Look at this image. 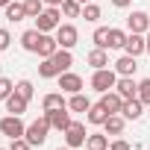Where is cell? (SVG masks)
<instances>
[{
	"instance_id": "cell-29",
	"label": "cell",
	"mask_w": 150,
	"mask_h": 150,
	"mask_svg": "<svg viewBox=\"0 0 150 150\" xmlns=\"http://www.w3.org/2000/svg\"><path fill=\"white\" fill-rule=\"evenodd\" d=\"M53 59H56V65H59L62 71H68V68L74 65V56H71V50H65V47H59V50L53 53Z\"/></svg>"
},
{
	"instance_id": "cell-28",
	"label": "cell",
	"mask_w": 150,
	"mask_h": 150,
	"mask_svg": "<svg viewBox=\"0 0 150 150\" xmlns=\"http://www.w3.org/2000/svg\"><path fill=\"white\" fill-rule=\"evenodd\" d=\"M91 41H94V47L109 50V27H97V30H94V35H91Z\"/></svg>"
},
{
	"instance_id": "cell-36",
	"label": "cell",
	"mask_w": 150,
	"mask_h": 150,
	"mask_svg": "<svg viewBox=\"0 0 150 150\" xmlns=\"http://www.w3.org/2000/svg\"><path fill=\"white\" fill-rule=\"evenodd\" d=\"M12 44V35H9V30H3V27H0V50H6Z\"/></svg>"
},
{
	"instance_id": "cell-11",
	"label": "cell",
	"mask_w": 150,
	"mask_h": 150,
	"mask_svg": "<svg viewBox=\"0 0 150 150\" xmlns=\"http://www.w3.org/2000/svg\"><path fill=\"white\" fill-rule=\"evenodd\" d=\"M100 106H103L109 115H118L121 106H124V97H121L115 88H112V91H103V94H100Z\"/></svg>"
},
{
	"instance_id": "cell-22",
	"label": "cell",
	"mask_w": 150,
	"mask_h": 150,
	"mask_svg": "<svg viewBox=\"0 0 150 150\" xmlns=\"http://www.w3.org/2000/svg\"><path fill=\"white\" fill-rule=\"evenodd\" d=\"M68 109H71V112H88V109H91V100H88L83 91H77V94H71Z\"/></svg>"
},
{
	"instance_id": "cell-8",
	"label": "cell",
	"mask_w": 150,
	"mask_h": 150,
	"mask_svg": "<svg viewBox=\"0 0 150 150\" xmlns=\"http://www.w3.org/2000/svg\"><path fill=\"white\" fill-rule=\"evenodd\" d=\"M59 88L65 94H77V91H83V77H80V74L65 71V74H59Z\"/></svg>"
},
{
	"instance_id": "cell-35",
	"label": "cell",
	"mask_w": 150,
	"mask_h": 150,
	"mask_svg": "<svg viewBox=\"0 0 150 150\" xmlns=\"http://www.w3.org/2000/svg\"><path fill=\"white\" fill-rule=\"evenodd\" d=\"M9 150H33V144H30L27 138H12V144H9Z\"/></svg>"
},
{
	"instance_id": "cell-2",
	"label": "cell",
	"mask_w": 150,
	"mask_h": 150,
	"mask_svg": "<svg viewBox=\"0 0 150 150\" xmlns=\"http://www.w3.org/2000/svg\"><path fill=\"white\" fill-rule=\"evenodd\" d=\"M59 24H62V9H59V6H47V9L35 18V30H41V33H56Z\"/></svg>"
},
{
	"instance_id": "cell-43",
	"label": "cell",
	"mask_w": 150,
	"mask_h": 150,
	"mask_svg": "<svg viewBox=\"0 0 150 150\" xmlns=\"http://www.w3.org/2000/svg\"><path fill=\"white\" fill-rule=\"evenodd\" d=\"M59 150H74V147H68V144H65V147H59Z\"/></svg>"
},
{
	"instance_id": "cell-39",
	"label": "cell",
	"mask_w": 150,
	"mask_h": 150,
	"mask_svg": "<svg viewBox=\"0 0 150 150\" xmlns=\"http://www.w3.org/2000/svg\"><path fill=\"white\" fill-rule=\"evenodd\" d=\"M47 6H62V0H44Z\"/></svg>"
},
{
	"instance_id": "cell-41",
	"label": "cell",
	"mask_w": 150,
	"mask_h": 150,
	"mask_svg": "<svg viewBox=\"0 0 150 150\" xmlns=\"http://www.w3.org/2000/svg\"><path fill=\"white\" fill-rule=\"evenodd\" d=\"M144 38H147V53H150V33H147V35H144Z\"/></svg>"
},
{
	"instance_id": "cell-13",
	"label": "cell",
	"mask_w": 150,
	"mask_h": 150,
	"mask_svg": "<svg viewBox=\"0 0 150 150\" xmlns=\"http://www.w3.org/2000/svg\"><path fill=\"white\" fill-rule=\"evenodd\" d=\"M121 115H124L127 121H138V118L144 115V103H141L138 97H129V100H124V106H121Z\"/></svg>"
},
{
	"instance_id": "cell-26",
	"label": "cell",
	"mask_w": 150,
	"mask_h": 150,
	"mask_svg": "<svg viewBox=\"0 0 150 150\" xmlns=\"http://www.w3.org/2000/svg\"><path fill=\"white\" fill-rule=\"evenodd\" d=\"M24 18H27L24 3H9V6H6V21H9V24H18V21H24Z\"/></svg>"
},
{
	"instance_id": "cell-32",
	"label": "cell",
	"mask_w": 150,
	"mask_h": 150,
	"mask_svg": "<svg viewBox=\"0 0 150 150\" xmlns=\"http://www.w3.org/2000/svg\"><path fill=\"white\" fill-rule=\"evenodd\" d=\"M83 18L91 21V24L100 21V6H97V3H86V6H83Z\"/></svg>"
},
{
	"instance_id": "cell-17",
	"label": "cell",
	"mask_w": 150,
	"mask_h": 150,
	"mask_svg": "<svg viewBox=\"0 0 150 150\" xmlns=\"http://www.w3.org/2000/svg\"><path fill=\"white\" fill-rule=\"evenodd\" d=\"M86 62H88L94 71H100V68H109V53H106L103 47H94V50L86 56Z\"/></svg>"
},
{
	"instance_id": "cell-42",
	"label": "cell",
	"mask_w": 150,
	"mask_h": 150,
	"mask_svg": "<svg viewBox=\"0 0 150 150\" xmlns=\"http://www.w3.org/2000/svg\"><path fill=\"white\" fill-rule=\"evenodd\" d=\"M77 3H83V6H86V3H91V0H77Z\"/></svg>"
},
{
	"instance_id": "cell-9",
	"label": "cell",
	"mask_w": 150,
	"mask_h": 150,
	"mask_svg": "<svg viewBox=\"0 0 150 150\" xmlns=\"http://www.w3.org/2000/svg\"><path fill=\"white\" fill-rule=\"evenodd\" d=\"M44 115H47L50 127H53V129H59V132H65V129L71 127V112H68V106H62V109H53V112H44Z\"/></svg>"
},
{
	"instance_id": "cell-23",
	"label": "cell",
	"mask_w": 150,
	"mask_h": 150,
	"mask_svg": "<svg viewBox=\"0 0 150 150\" xmlns=\"http://www.w3.org/2000/svg\"><path fill=\"white\" fill-rule=\"evenodd\" d=\"M86 118H88V124H97V127H103V124H106V118H109V112H106L100 103H91V109L86 112Z\"/></svg>"
},
{
	"instance_id": "cell-31",
	"label": "cell",
	"mask_w": 150,
	"mask_h": 150,
	"mask_svg": "<svg viewBox=\"0 0 150 150\" xmlns=\"http://www.w3.org/2000/svg\"><path fill=\"white\" fill-rule=\"evenodd\" d=\"M15 94H21L24 100H33L35 88H33V83H30V80H21V83H15Z\"/></svg>"
},
{
	"instance_id": "cell-37",
	"label": "cell",
	"mask_w": 150,
	"mask_h": 150,
	"mask_svg": "<svg viewBox=\"0 0 150 150\" xmlns=\"http://www.w3.org/2000/svg\"><path fill=\"white\" fill-rule=\"evenodd\" d=\"M109 150H132V147H129V141H124V138H115V141L109 144Z\"/></svg>"
},
{
	"instance_id": "cell-44",
	"label": "cell",
	"mask_w": 150,
	"mask_h": 150,
	"mask_svg": "<svg viewBox=\"0 0 150 150\" xmlns=\"http://www.w3.org/2000/svg\"><path fill=\"white\" fill-rule=\"evenodd\" d=\"M0 150H9V147H0Z\"/></svg>"
},
{
	"instance_id": "cell-25",
	"label": "cell",
	"mask_w": 150,
	"mask_h": 150,
	"mask_svg": "<svg viewBox=\"0 0 150 150\" xmlns=\"http://www.w3.org/2000/svg\"><path fill=\"white\" fill-rule=\"evenodd\" d=\"M59 9L65 18H83V3H77V0H62Z\"/></svg>"
},
{
	"instance_id": "cell-27",
	"label": "cell",
	"mask_w": 150,
	"mask_h": 150,
	"mask_svg": "<svg viewBox=\"0 0 150 150\" xmlns=\"http://www.w3.org/2000/svg\"><path fill=\"white\" fill-rule=\"evenodd\" d=\"M86 147H88V150H109V135L94 132V135H88V138H86Z\"/></svg>"
},
{
	"instance_id": "cell-10",
	"label": "cell",
	"mask_w": 150,
	"mask_h": 150,
	"mask_svg": "<svg viewBox=\"0 0 150 150\" xmlns=\"http://www.w3.org/2000/svg\"><path fill=\"white\" fill-rule=\"evenodd\" d=\"M124 50L129 53V56H141V53H147V38L141 35V33H129L127 35V44H124Z\"/></svg>"
},
{
	"instance_id": "cell-5",
	"label": "cell",
	"mask_w": 150,
	"mask_h": 150,
	"mask_svg": "<svg viewBox=\"0 0 150 150\" xmlns=\"http://www.w3.org/2000/svg\"><path fill=\"white\" fill-rule=\"evenodd\" d=\"M56 41H59V47L74 50V47H77V41H80L77 27H74V24H59V27H56Z\"/></svg>"
},
{
	"instance_id": "cell-34",
	"label": "cell",
	"mask_w": 150,
	"mask_h": 150,
	"mask_svg": "<svg viewBox=\"0 0 150 150\" xmlns=\"http://www.w3.org/2000/svg\"><path fill=\"white\" fill-rule=\"evenodd\" d=\"M12 91H15V83H12V80H6V77H0V100H6Z\"/></svg>"
},
{
	"instance_id": "cell-16",
	"label": "cell",
	"mask_w": 150,
	"mask_h": 150,
	"mask_svg": "<svg viewBox=\"0 0 150 150\" xmlns=\"http://www.w3.org/2000/svg\"><path fill=\"white\" fill-rule=\"evenodd\" d=\"M56 50H59V41H56V35L44 33V35H41V44H38V56H41V59H50Z\"/></svg>"
},
{
	"instance_id": "cell-20",
	"label": "cell",
	"mask_w": 150,
	"mask_h": 150,
	"mask_svg": "<svg viewBox=\"0 0 150 150\" xmlns=\"http://www.w3.org/2000/svg\"><path fill=\"white\" fill-rule=\"evenodd\" d=\"M27 103H30V100H24L21 94L12 91V94L6 97V112H9V115H24V112H27Z\"/></svg>"
},
{
	"instance_id": "cell-21",
	"label": "cell",
	"mask_w": 150,
	"mask_h": 150,
	"mask_svg": "<svg viewBox=\"0 0 150 150\" xmlns=\"http://www.w3.org/2000/svg\"><path fill=\"white\" fill-rule=\"evenodd\" d=\"M59 74H65L59 65H56V59L50 56V59H44L41 65H38V77H44V80H53V77H59Z\"/></svg>"
},
{
	"instance_id": "cell-7",
	"label": "cell",
	"mask_w": 150,
	"mask_h": 150,
	"mask_svg": "<svg viewBox=\"0 0 150 150\" xmlns=\"http://www.w3.org/2000/svg\"><path fill=\"white\" fill-rule=\"evenodd\" d=\"M127 27H129V33H150V15L147 12H141V9H132V15L127 18Z\"/></svg>"
},
{
	"instance_id": "cell-12",
	"label": "cell",
	"mask_w": 150,
	"mask_h": 150,
	"mask_svg": "<svg viewBox=\"0 0 150 150\" xmlns=\"http://www.w3.org/2000/svg\"><path fill=\"white\" fill-rule=\"evenodd\" d=\"M115 91H118L124 100H129V97H138V83H135L132 77H118V83H115Z\"/></svg>"
},
{
	"instance_id": "cell-24",
	"label": "cell",
	"mask_w": 150,
	"mask_h": 150,
	"mask_svg": "<svg viewBox=\"0 0 150 150\" xmlns=\"http://www.w3.org/2000/svg\"><path fill=\"white\" fill-rule=\"evenodd\" d=\"M127 35H129V33H124V30H118V27H109V50H121V47L127 44Z\"/></svg>"
},
{
	"instance_id": "cell-33",
	"label": "cell",
	"mask_w": 150,
	"mask_h": 150,
	"mask_svg": "<svg viewBox=\"0 0 150 150\" xmlns=\"http://www.w3.org/2000/svg\"><path fill=\"white\" fill-rule=\"evenodd\" d=\"M138 100L144 106H150V80H141L138 83Z\"/></svg>"
},
{
	"instance_id": "cell-40",
	"label": "cell",
	"mask_w": 150,
	"mask_h": 150,
	"mask_svg": "<svg viewBox=\"0 0 150 150\" xmlns=\"http://www.w3.org/2000/svg\"><path fill=\"white\" fill-rule=\"evenodd\" d=\"M9 3H12V0H0V9H6V6H9Z\"/></svg>"
},
{
	"instance_id": "cell-30",
	"label": "cell",
	"mask_w": 150,
	"mask_h": 150,
	"mask_svg": "<svg viewBox=\"0 0 150 150\" xmlns=\"http://www.w3.org/2000/svg\"><path fill=\"white\" fill-rule=\"evenodd\" d=\"M24 9H27V18H38L44 12V0H24Z\"/></svg>"
},
{
	"instance_id": "cell-18",
	"label": "cell",
	"mask_w": 150,
	"mask_h": 150,
	"mask_svg": "<svg viewBox=\"0 0 150 150\" xmlns=\"http://www.w3.org/2000/svg\"><path fill=\"white\" fill-rule=\"evenodd\" d=\"M124 127H127V118L118 112V115H109L106 118V124H103V129H106V135H121L124 132Z\"/></svg>"
},
{
	"instance_id": "cell-14",
	"label": "cell",
	"mask_w": 150,
	"mask_h": 150,
	"mask_svg": "<svg viewBox=\"0 0 150 150\" xmlns=\"http://www.w3.org/2000/svg\"><path fill=\"white\" fill-rule=\"evenodd\" d=\"M41 30H27V33H21V47L24 50H30V53H38V44H41Z\"/></svg>"
},
{
	"instance_id": "cell-3",
	"label": "cell",
	"mask_w": 150,
	"mask_h": 150,
	"mask_svg": "<svg viewBox=\"0 0 150 150\" xmlns=\"http://www.w3.org/2000/svg\"><path fill=\"white\" fill-rule=\"evenodd\" d=\"M115 83H118V71H112V68H100V71L91 74V88L100 91V94L103 91H112Z\"/></svg>"
},
{
	"instance_id": "cell-4",
	"label": "cell",
	"mask_w": 150,
	"mask_h": 150,
	"mask_svg": "<svg viewBox=\"0 0 150 150\" xmlns=\"http://www.w3.org/2000/svg\"><path fill=\"white\" fill-rule=\"evenodd\" d=\"M0 132H3L6 138H24L27 127H24L21 115H6V118H0Z\"/></svg>"
},
{
	"instance_id": "cell-15",
	"label": "cell",
	"mask_w": 150,
	"mask_h": 150,
	"mask_svg": "<svg viewBox=\"0 0 150 150\" xmlns=\"http://www.w3.org/2000/svg\"><path fill=\"white\" fill-rule=\"evenodd\" d=\"M135 68H138V62H135V56H129V53H124V56L115 62L118 77H132V74H135Z\"/></svg>"
},
{
	"instance_id": "cell-1",
	"label": "cell",
	"mask_w": 150,
	"mask_h": 150,
	"mask_svg": "<svg viewBox=\"0 0 150 150\" xmlns=\"http://www.w3.org/2000/svg\"><path fill=\"white\" fill-rule=\"evenodd\" d=\"M53 127H50V121H47V115H41L38 121H33L30 127H27V132H24V138L33 144V147H41L44 141H47V132H50Z\"/></svg>"
},
{
	"instance_id": "cell-38",
	"label": "cell",
	"mask_w": 150,
	"mask_h": 150,
	"mask_svg": "<svg viewBox=\"0 0 150 150\" xmlns=\"http://www.w3.org/2000/svg\"><path fill=\"white\" fill-rule=\"evenodd\" d=\"M129 3H132V0H112V6H118V9H127Z\"/></svg>"
},
{
	"instance_id": "cell-6",
	"label": "cell",
	"mask_w": 150,
	"mask_h": 150,
	"mask_svg": "<svg viewBox=\"0 0 150 150\" xmlns=\"http://www.w3.org/2000/svg\"><path fill=\"white\" fill-rule=\"evenodd\" d=\"M86 138H88V132H86V124H80V121H71V127L65 129V144L68 147H83L86 144Z\"/></svg>"
},
{
	"instance_id": "cell-19",
	"label": "cell",
	"mask_w": 150,
	"mask_h": 150,
	"mask_svg": "<svg viewBox=\"0 0 150 150\" xmlns=\"http://www.w3.org/2000/svg\"><path fill=\"white\" fill-rule=\"evenodd\" d=\"M62 106H68V100L62 97V91H50V94H44V100H41V109H44V112H53V109H62Z\"/></svg>"
}]
</instances>
